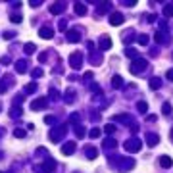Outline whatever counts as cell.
Instances as JSON below:
<instances>
[{"mask_svg":"<svg viewBox=\"0 0 173 173\" xmlns=\"http://www.w3.org/2000/svg\"><path fill=\"white\" fill-rule=\"evenodd\" d=\"M148 67V62L146 60H142V58H136V60H133V63H131V67H129V71L133 75H140L144 69Z\"/></svg>","mask_w":173,"mask_h":173,"instance_id":"6da1fadb","label":"cell"},{"mask_svg":"<svg viewBox=\"0 0 173 173\" xmlns=\"http://www.w3.org/2000/svg\"><path fill=\"white\" fill-rule=\"evenodd\" d=\"M123 148L127 152H140V148H142V140L139 139V136H133V139L125 140L123 142Z\"/></svg>","mask_w":173,"mask_h":173,"instance_id":"7a4b0ae2","label":"cell"},{"mask_svg":"<svg viewBox=\"0 0 173 173\" xmlns=\"http://www.w3.org/2000/svg\"><path fill=\"white\" fill-rule=\"evenodd\" d=\"M63 135H66V129H63V127H60V125H56V127H54V129L48 133V136H50V140H52V142H58V140H60Z\"/></svg>","mask_w":173,"mask_h":173,"instance_id":"3957f363","label":"cell"},{"mask_svg":"<svg viewBox=\"0 0 173 173\" xmlns=\"http://www.w3.org/2000/svg\"><path fill=\"white\" fill-rule=\"evenodd\" d=\"M69 66L73 67V69H79L81 66H83V54L81 52H73L69 56Z\"/></svg>","mask_w":173,"mask_h":173,"instance_id":"277c9868","label":"cell"},{"mask_svg":"<svg viewBox=\"0 0 173 173\" xmlns=\"http://www.w3.org/2000/svg\"><path fill=\"white\" fill-rule=\"evenodd\" d=\"M112 48V39L110 37H100V43H98V52H106V50Z\"/></svg>","mask_w":173,"mask_h":173,"instance_id":"5b68a950","label":"cell"},{"mask_svg":"<svg viewBox=\"0 0 173 173\" xmlns=\"http://www.w3.org/2000/svg\"><path fill=\"white\" fill-rule=\"evenodd\" d=\"M40 169H43V173H52L54 169H56V162H54L52 158H46L44 163L40 166Z\"/></svg>","mask_w":173,"mask_h":173,"instance_id":"8992f818","label":"cell"},{"mask_svg":"<svg viewBox=\"0 0 173 173\" xmlns=\"http://www.w3.org/2000/svg\"><path fill=\"white\" fill-rule=\"evenodd\" d=\"M81 40V31L79 29H69L67 31V43H79Z\"/></svg>","mask_w":173,"mask_h":173,"instance_id":"52a82bcc","label":"cell"},{"mask_svg":"<svg viewBox=\"0 0 173 173\" xmlns=\"http://www.w3.org/2000/svg\"><path fill=\"white\" fill-rule=\"evenodd\" d=\"M46 104H48L46 96L37 98V100H33V102H31V110H40V108H46Z\"/></svg>","mask_w":173,"mask_h":173,"instance_id":"ba28073f","label":"cell"},{"mask_svg":"<svg viewBox=\"0 0 173 173\" xmlns=\"http://www.w3.org/2000/svg\"><path fill=\"white\" fill-rule=\"evenodd\" d=\"M123 21H125V17H123V13H119V12H113L110 16V23L112 25H121Z\"/></svg>","mask_w":173,"mask_h":173,"instance_id":"9c48e42d","label":"cell"},{"mask_svg":"<svg viewBox=\"0 0 173 173\" xmlns=\"http://www.w3.org/2000/svg\"><path fill=\"white\" fill-rule=\"evenodd\" d=\"M39 37L40 39H52L54 37V31H52V27H40V31H39Z\"/></svg>","mask_w":173,"mask_h":173,"instance_id":"30bf717a","label":"cell"},{"mask_svg":"<svg viewBox=\"0 0 173 173\" xmlns=\"http://www.w3.org/2000/svg\"><path fill=\"white\" fill-rule=\"evenodd\" d=\"M96 4H98V6H96V13H98V16L110 12V8H112V2H96Z\"/></svg>","mask_w":173,"mask_h":173,"instance_id":"8fae6325","label":"cell"},{"mask_svg":"<svg viewBox=\"0 0 173 173\" xmlns=\"http://www.w3.org/2000/svg\"><path fill=\"white\" fill-rule=\"evenodd\" d=\"M63 10H66V4L63 2H56V4L50 6V13H52V16H58V13H62Z\"/></svg>","mask_w":173,"mask_h":173,"instance_id":"7c38bea8","label":"cell"},{"mask_svg":"<svg viewBox=\"0 0 173 173\" xmlns=\"http://www.w3.org/2000/svg\"><path fill=\"white\" fill-rule=\"evenodd\" d=\"M158 142H160V136H158V135H154V133H146V144H148L150 148H154Z\"/></svg>","mask_w":173,"mask_h":173,"instance_id":"4fadbf2b","label":"cell"},{"mask_svg":"<svg viewBox=\"0 0 173 173\" xmlns=\"http://www.w3.org/2000/svg\"><path fill=\"white\" fill-rule=\"evenodd\" d=\"M77 148V142H66L62 146V154H66V156H69V154H73Z\"/></svg>","mask_w":173,"mask_h":173,"instance_id":"5bb4252c","label":"cell"},{"mask_svg":"<svg viewBox=\"0 0 173 173\" xmlns=\"http://www.w3.org/2000/svg\"><path fill=\"white\" fill-rule=\"evenodd\" d=\"M133 167H135V160H131V158H129V160H123V158H121V166H119V169L121 171H129V169H133Z\"/></svg>","mask_w":173,"mask_h":173,"instance_id":"9a60e30c","label":"cell"},{"mask_svg":"<svg viewBox=\"0 0 173 173\" xmlns=\"http://www.w3.org/2000/svg\"><path fill=\"white\" fill-rule=\"evenodd\" d=\"M90 63H94V66L102 63V54H100L98 50H92V52H90Z\"/></svg>","mask_w":173,"mask_h":173,"instance_id":"2e32d148","label":"cell"},{"mask_svg":"<svg viewBox=\"0 0 173 173\" xmlns=\"http://www.w3.org/2000/svg\"><path fill=\"white\" fill-rule=\"evenodd\" d=\"M117 146V140H113V139H106L104 140V144H102V148L106 150V152H110V150H113Z\"/></svg>","mask_w":173,"mask_h":173,"instance_id":"e0dca14e","label":"cell"},{"mask_svg":"<svg viewBox=\"0 0 173 173\" xmlns=\"http://www.w3.org/2000/svg\"><path fill=\"white\" fill-rule=\"evenodd\" d=\"M160 166L163 167V169H169V167L173 166V160L169 156H160Z\"/></svg>","mask_w":173,"mask_h":173,"instance_id":"ac0fdd59","label":"cell"},{"mask_svg":"<svg viewBox=\"0 0 173 173\" xmlns=\"http://www.w3.org/2000/svg\"><path fill=\"white\" fill-rule=\"evenodd\" d=\"M123 79H121V75H113L112 77V86L113 89H123Z\"/></svg>","mask_w":173,"mask_h":173,"instance_id":"d6986e66","label":"cell"},{"mask_svg":"<svg viewBox=\"0 0 173 173\" xmlns=\"http://www.w3.org/2000/svg\"><path fill=\"white\" fill-rule=\"evenodd\" d=\"M113 119H116V121H123V123H131L133 117L127 116V113H117V116H113Z\"/></svg>","mask_w":173,"mask_h":173,"instance_id":"ffe728a7","label":"cell"},{"mask_svg":"<svg viewBox=\"0 0 173 173\" xmlns=\"http://www.w3.org/2000/svg\"><path fill=\"white\" fill-rule=\"evenodd\" d=\"M125 56H127V58H131V60H136V58H139V50L133 48V46H129V48L125 50Z\"/></svg>","mask_w":173,"mask_h":173,"instance_id":"44dd1931","label":"cell"},{"mask_svg":"<svg viewBox=\"0 0 173 173\" xmlns=\"http://www.w3.org/2000/svg\"><path fill=\"white\" fill-rule=\"evenodd\" d=\"M85 154H86V158H89V160H94V158L98 156V150L94 148V146H89V148L85 150Z\"/></svg>","mask_w":173,"mask_h":173,"instance_id":"7402d4cb","label":"cell"},{"mask_svg":"<svg viewBox=\"0 0 173 173\" xmlns=\"http://www.w3.org/2000/svg\"><path fill=\"white\" fill-rule=\"evenodd\" d=\"M75 13H77V16H85V13H86V6H85L83 2H77L75 4Z\"/></svg>","mask_w":173,"mask_h":173,"instance_id":"603a6c76","label":"cell"},{"mask_svg":"<svg viewBox=\"0 0 173 173\" xmlns=\"http://www.w3.org/2000/svg\"><path fill=\"white\" fill-rule=\"evenodd\" d=\"M16 71H17V73H25V71H27V62L25 60H19V62L16 63Z\"/></svg>","mask_w":173,"mask_h":173,"instance_id":"cb8c5ba5","label":"cell"},{"mask_svg":"<svg viewBox=\"0 0 173 173\" xmlns=\"http://www.w3.org/2000/svg\"><path fill=\"white\" fill-rule=\"evenodd\" d=\"M150 89H152V90L162 89V81L158 79V77H152V79H150Z\"/></svg>","mask_w":173,"mask_h":173,"instance_id":"d4e9b609","label":"cell"},{"mask_svg":"<svg viewBox=\"0 0 173 173\" xmlns=\"http://www.w3.org/2000/svg\"><path fill=\"white\" fill-rule=\"evenodd\" d=\"M154 39H156V43H167V40H169L166 37V33H162V31H158V33L154 35Z\"/></svg>","mask_w":173,"mask_h":173,"instance_id":"484cf974","label":"cell"},{"mask_svg":"<svg viewBox=\"0 0 173 173\" xmlns=\"http://www.w3.org/2000/svg\"><path fill=\"white\" fill-rule=\"evenodd\" d=\"M73 96H75V90H73V89L66 90V102H67V104H71V102H73V100H75Z\"/></svg>","mask_w":173,"mask_h":173,"instance_id":"4316f807","label":"cell"},{"mask_svg":"<svg viewBox=\"0 0 173 173\" xmlns=\"http://www.w3.org/2000/svg\"><path fill=\"white\" fill-rule=\"evenodd\" d=\"M136 40H139L140 46H146V44L150 43V37H148V35H140V37H136Z\"/></svg>","mask_w":173,"mask_h":173,"instance_id":"83f0119b","label":"cell"},{"mask_svg":"<svg viewBox=\"0 0 173 173\" xmlns=\"http://www.w3.org/2000/svg\"><path fill=\"white\" fill-rule=\"evenodd\" d=\"M135 39H136V37H135V33H133V31H129V33H127L125 37H123V43H125V44H131Z\"/></svg>","mask_w":173,"mask_h":173,"instance_id":"f1b7e54d","label":"cell"},{"mask_svg":"<svg viewBox=\"0 0 173 173\" xmlns=\"http://www.w3.org/2000/svg\"><path fill=\"white\" fill-rule=\"evenodd\" d=\"M23 50H25V54H35V50H37V46H35L33 43H27L25 46H23Z\"/></svg>","mask_w":173,"mask_h":173,"instance_id":"f546056e","label":"cell"},{"mask_svg":"<svg viewBox=\"0 0 173 173\" xmlns=\"http://www.w3.org/2000/svg\"><path fill=\"white\" fill-rule=\"evenodd\" d=\"M136 110H139L140 113H146V110H148V104H146V102H142V100H140V102L136 104Z\"/></svg>","mask_w":173,"mask_h":173,"instance_id":"4dcf8cb0","label":"cell"},{"mask_svg":"<svg viewBox=\"0 0 173 173\" xmlns=\"http://www.w3.org/2000/svg\"><path fill=\"white\" fill-rule=\"evenodd\" d=\"M44 123H46V125H56L58 123L56 116H46V117H44Z\"/></svg>","mask_w":173,"mask_h":173,"instance_id":"1f68e13d","label":"cell"},{"mask_svg":"<svg viewBox=\"0 0 173 173\" xmlns=\"http://www.w3.org/2000/svg\"><path fill=\"white\" fill-rule=\"evenodd\" d=\"M162 112L166 113V116H169V113L173 112V108H171V104L169 102H163V106H162Z\"/></svg>","mask_w":173,"mask_h":173,"instance_id":"d6a6232c","label":"cell"},{"mask_svg":"<svg viewBox=\"0 0 173 173\" xmlns=\"http://www.w3.org/2000/svg\"><path fill=\"white\" fill-rule=\"evenodd\" d=\"M10 116H12V117H21V108L13 104V108H12V113H10Z\"/></svg>","mask_w":173,"mask_h":173,"instance_id":"836d02e7","label":"cell"},{"mask_svg":"<svg viewBox=\"0 0 173 173\" xmlns=\"http://www.w3.org/2000/svg\"><path fill=\"white\" fill-rule=\"evenodd\" d=\"M75 135H77V139H83V136H85V129L81 125H77L75 127Z\"/></svg>","mask_w":173,"mask_h":173,"instance_id":"e575fe53","label":"cell"},{"mask_svg":"<svg viewBox=\"0 0 173 173\" xmlns=\"http://www.w3.org/2000/svg\"><path fill=\"white\" fill-rule=\"evenodd\" d=\"M113 131H116V125H113V123H108L106 127H104V133H106V135H112Z\"/></svg>","mask_w":173,"mask_h":173,"instance_id":"d590c367","label":"cell"},{"mask_svg":"<svg viewBox=\"0 0 173 173\" xmlns=\"http://www.w3.org/2000/svg\"><path fill=\"white\" fill-rule=\"evenodd\" d=\"M25 135H27L25 129H16V131H13V136H17V139H23Z\"/></svg>","mask_w":173,"mask_h":173,"instance_id":"8d00e7d4","label":"cell"},{"mask_svg":"<svg viewBox=\"0 0 173 173\" xmlns=\"http://www.w3.org/2000/svg\"><path fill=\"white\" fill-rule=\"evenodd\" d=\"M163 16L166 17H173V6L169 4V6H166V10H163Z\"/></svg>","mask_w":173,"mask_h":173,"instance_id":"74e56055","label":"cell"},{"mask_svg":"<svg viewBox=\"0 0 173 173\" xmlns=\"http://www.w3.org/2000/svg\"><path fill=\"white\" fill-rule=\"evenodd\" d=\"M89 136H90V139H98V136H100V129H90Z\"/></svg>","mask_w":173,"mask_h":173,"instance_id":"f35d334b","label":"cell"},{"mask_svg":"<svg viewBox=\"0 0 173 173\" xmlns=\"http://www.w3.org/2000/svg\"><path fill=\"white\" fill-rule=\"evenodd\" d=\"M37 90V83H29L25 86V92H35Z\"/></svg>","mask_w":173,"mask_h":173,"instance_id":"ab89813d","label":"cell"},{"mask_svg":"<svg viewBox=\"0 0 173 173\" xmlns=\"http://www.w3.org/2000/svg\"><path fill=\"white\" fill-rule=\"evenodd\" d=\"M50 98H52V100H60V94H58L56 89H50Z\"/></svg>","mask_w":173,"mask_h":173,"instance_id":"60d3db41","label":"cell"},{"mask_svg":"<svg viewBox=\"0 0 173 173\" xmlns=\"http://www.w3.org/2000/svg\"><path fill=\"white\" fill-rule=\"evenodd\" d=\"M16 37V33H13V31H4V39L6 40H10V39H13Z\"/></svg>","mask_w":173,"mask_h":173,"instance_id":"b9f144b4","label":"cell"},{"mask_svg":"<svg viewBox=\"0 0 173 173\" xmlns=\"http://www.w3.org/2000/svg\"><path fill=\"white\" fill-rule=\"evenodd\" d=\"M40 75H43V69H40V67H37V69H33V77H35V79H39Z\"/></svg>","mask_w":173,"mask_h":173,"instance_id":"7bdbcfd3","label":"cell"},{"mask_svg":"<svg viewBox=\"0 0 173 173\" xmlns=\"http://www.w3.org/2000/svg\"><path fill=\"white\" fill-rule=\"evenodd\" d=\"M10 21H12V23H19V21H21V16H19V13H17V16H16V13H13Z\"/></svg>","mask_w":173,"mask_h":173,"instance_id":"ee69618b","label":"cell"},{"mask_svg":"<svg viewBox=\"0 0 173 173\" xmlns=\"http://www.w3.org/2000/svg\"><path fill=\"white\" fill-rule=\"evenodd\" d=\"M58 27H60V31H66V29H67V21L60 19V23H58Z\"/></svg>","mask_w":173,"mask_h":173,"instance_id":"f6af8a7d","label":"cell"},{"mask_svg":"<svg viewBox=\"0 0 173 173\" xmlns=\"http://www.w3.org/2000/svg\"><path fill=\"white\" fill-rule=\"evenodd\" d=\"M0 63L8 66V63H10V56H2V58H0Z\"/></svg>","mask_w":173,"mask_h":173,"instance_id":"bcb514c9","label":"cell"},{"mask_svg":"<svg viewBox=\"0 0 173 173\" xmlns=\"http://www.w3.org/2000/svg\"><path fill=\"white\" fill-rule=\"evenodd\" d=\"M39 60H40V62H46V60H48V54H46V52H43V54L39 56Z\"/></svg>","mask_w":173,"mask_h":173,"instance_id":"7dc6e473","label":"cell"},{"mask_svg":"<svg viewBox=\"0 0 173 173\" xmlns=\"http://www.w3.org/2000/svg\"><path fill=\"white\" fill-rule=\"evenodd\" d=\"M166 77H167V79H169V81H173V67H171V69H167Z\"/></svg>","mask_w":173,"mask_h":173,"instance_id":"c3c4849f","label":"cell"},{"mask_svg":"<svg viewBox=\"0 0 173 173\" xmlns=\"http://www.w3.org/2000/svg\"><path fill=\"white\" fill-rule=\"evenodd\" d=\"M6 90H8V86L4 85V83H0V94H4V92H6Z\"/></svg>","mask_w":173,"mask_h":173,"instance_id":"681fc988","label":"cell"},{"mask_svg":"<svg viewBox=\"0 0 173 173\" xmlns=\"http://www.w3.org/2000/svg\"><path fill=\"white\" fill-rule=\"evenodd\" d=\"M40 4H43V2H40V0H33V2H31V6H33V8H39Z\"/></svg>","mask_w":173,"mask_h":173,"instance_id":"f907efd6","label":"cell"},{"mask_svg":"<svg viewBox=\"0 0 173 173\" xmlns=\"http://www.w3.org/2000/svg\"><path fill=\"white\" fill-rule=\"evenodd\" d=\"M123 4H125V6H129V8H131V6H135L136 2H135V0H127V2H123Z\"/></svg>","mask_w":173,"mask_h":173,"instance_id":"816d5d0a","label":"cell"},{"mask_svg":"<svg viewBox=\"0 0 173 173\" xmlns=\"http://www.w3.org/2000/svg\"><path fill=\"white\" fill-rule=\"evenodd\" d=\"M85 79H92V71H86V73H85Z\"/></svg>","mask_w":173,"mask_h":173,"instance_id":"f5cc1de1","label":"cell"},{"mask_svg":"<svg viewBox=\"0 0 173 173\" xmlns=\"http://www.w3.org/2000/svg\"><path fill=\"white\" fill-rule=\"evenodd\" d=\"M71 121H79V113H73V116H71Z\"/></svg>","mask_w":173,"mask_h":173,"instance_id":"db71d44e","label":"cell"},{"mask_svg":"<svg viewBox=\"0 0 173 173\" xmlns=\"http://www.w3.org/2000/svg\"><path fill=\"white\" fill-rule=\"evenodd\" d=\"M2 133H4V131H2V129H0V136H2Z\"/></svg>","mask_w":173,"mask_h":173,"instance_id":"11a10c76","label":"cell"},{"mask_svg":"<svg viewBox=\"0 0 173 173\" xmlns=\"http://www.w3.org/2000/svg\"><path fill=\"white\" fill-rule=\"evenodd\" d=\"M0 160H2V152H0Z\"/></svg>","mask_w":173,"mask_h":173,"instance_id":"9f6ffc18","label":"cell"},{"mask_svg":"<svg viewBox=\"0 0 173 173\" xmlns=\"http://www.w3.org/2000/svg\"><path fill=\"white\" fill-rule=\"evenodd\" d=\"M0 112H2V104H0Z\"/></svg>","mask_w":173,"mask_h":173,"instance_id":"6f0895ef","label":"cell"},{"mask_svg":"<svg viewBox=\"0 0 173 173\" xmlns=\"http://www.w3.org/2000/svg\"><path fill=\"white\" fill-rule=\"evenodd\" d=\"M171 139H173V131H171Z\"/></svg>","mask_w":173,"mask_h":173,"instance_id":"680465c9","label":"cell"},{"mask_svg":"<svg viewBox=\"0 0 173 173\" xmlns=\"http://www.w3.org/2000/svg\"><path fill=\"white\" fill-rule=\"evenodd\" d=\"M0 173H2V171H0Z\"/></svg>","mask_w":173,"mask_h":173,"instance_id":"91938a15","label":"cell"}]
</instances>
